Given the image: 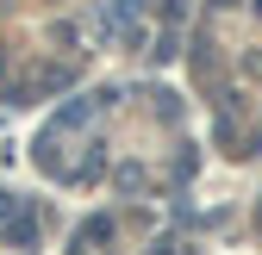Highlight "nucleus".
Returning <instances> with one entry per match:
<instances>
[{"mask_svg":"<svg viewBox=\"0 0 262 255\" xmlns=\"http://www.w3.org/2000/svg\"><path fill=\"white\" fill-rule=\"evenodd\" d=\"M106 231H113V224H106V218H94V224H81V237L69 243V255H94V243H100Z\"/></svg>","mask_w":262,"mask_h":255,"instance_id":"1","label":"nucleus"},{"mask_svg":"<svg viewBox=\"0 0 262 255\" xmlns=\"http://www.w3.org/2000/svg\"><path fill=\"white\" fill-rule=\"evenodd\" d=\"M119 193H144V168H138V162L119 168Z\"/></svg>","mask_w":262,"mask_h":255,"instance_id":"2","label":"nucleus"},{"mask_svg":"<svg viewBox=\"0 0 262 255\" xmlns=\"http://www.w3.org/2000/svg\"><path fill=\"white\" fill-rule=\"evenodd\" d=\"M7 237H13V243H38V218H13Z\"/></svg>","mask_w":262,"mask_h":255,"instance_id":"3","label":"nucleus"},{"mask_svg":"<svg viewBox=\"0 0 262 255\" xmlns=\"http://www.w3.org/2000/svg\"><path fill=\"white\" fill-rule=\"evenodd\" d=\"M138 13V0H113V19H131Z\"/></svg>","mask_w":262,"mask_h":255,"instance_id":"4","label":"nucleus"},{"mask_svg":"<svg viewBox=\"0 0 262 255\" xmlns=\"http://www.w3.org/2000/svg\"><path fill=\"white\" fill-rule=\"evenodd\" d=\"M250 7H256V13H262V0H250Z\"/></svg>","mask_w":262,"mask_h":255,"instance_id":"5","label":"nucleus"}]
</instances>
